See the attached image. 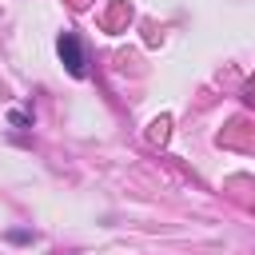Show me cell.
<instances>
[{
  "label": "cell",
  "instance_id": "cell-1",
  "mask_svg": "<svg viewBox=\"0 0 255 255\" xmlns=\"http://www.w3.org/2000/svg\"><path fill=\"white\" fill-rule=\"evenodd\" d=\"M56 52H60V60H64V68L80 80L84 76V52H80V40H76V32H60V40H56Z\"/></svg>",
  "mask_w": 255,
  "mask_h": 255
}]
</instances>
